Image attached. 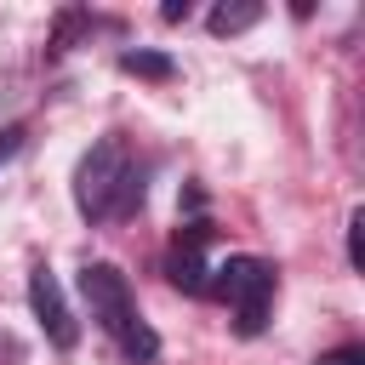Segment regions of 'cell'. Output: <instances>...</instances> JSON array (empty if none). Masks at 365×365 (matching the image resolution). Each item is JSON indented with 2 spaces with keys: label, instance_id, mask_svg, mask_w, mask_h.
<instances>
[{
  "label": "cell",
  "instance_id": "1",
  "mask_svg": "<svg viewBox=\"0 0 365 365\" xmlns=\"http://www.w3.org/2000/svg\"><path fill=\"white\" fill-rule=\"evenodd\" d=\"M80 297H86L91 319H97L131 359H154V354H160V336L137 319L131 285H125V274H120L114 262H86V268H80Z\"/></svg>",
  "mask_w": 365,
  "mask_h": 365
},
{
  "label": "cell",
  "instance_id": "5",
  "mask_svg": "<svg viewBox=\"0 0 365 365\" xmlns=\"http://www.w3.org/2000/svg\"><path fill=\"white\" fill-rule=\"evenodd\" d=\"M205 240H211V228H205V222H188V228L177 234L171 257H165V274H171V285H182L188 297H200V291H205V279H211Z\"/></svg>",
  "mask_w": 365,
  "mask_h": 365
},
{
  "label": "cell",
  "instance_id": "4",
  "mask_svg": "<svg viewBox=\"0 0 365 365\" xmlns=\"http://www.w3.org/2000/svg\"><path fill=\"white\" fill-rule=\"evenodd\" d=\"M29 308H34V319H40V331L51 336V348H74V314H68V302H63V285L51 279V268H34L29 274Z\"/></svg>",
  "mask_w": 365,
  "mask_h": 365
},
{
  "label": "cell",
  "instance_id": "9",
  "mask_svg": "<svg viewBox=\"0 0 365 365\" xmlns=\"http://www.w3.org/2000/svg\"><path fill=\"white\" fill-rule=\"evenodd\" d=\"M23 137H29L23 125H0V165H6V160H11L17 148H23Z\"/></svg>",
  "mask_w": 365,
  "mask_h": 365
},
{
  "label": "cell",
  "instance_id": "2",
  "mask_svg": "<svg viewBox=\"0 0 365 365\" xmlns=\"http://www.w3.org/2000/svg\"><path fill=\"white\" fill-rule=\"evenodd\" d=\"M125 182H131V148H125V137L108 131V137H97V143L80 154V165H74V205H80V217H86V222L114 217Z\"/></svg>",
  "mask_w": 365,
  "mask_h": 365
},
{
  "label": "cell",
  "instance_id": "8",
  "mask_svg": "<svg viewBox=\"0 0 365 365\" xmlns=\"http://www.w3.org/2000/svg\"><path fill=\"white\" fill-rule=\"evenodd\" d=\"M359 234H365V211L348 217V262H354V268H365V240H359Z\"/></svg>",
  "mask_w": 365,
  "mask_h": 365
},
{
  "label": "cell",
  "instance_id": "7",
  "mask_svg": "<svg viewBox=\"0 0 365 365\" xmlns=\"http://www.w3.org/2000/svg\"><path fill=\"white\" fill-rule=\"evenodd\" d=\"M120 68L137 74V80H171L177 74V63L165 51H120Z\"/></svg>",
  "mask_w": 365,
  "mask_h": 365
},
{
  "label": "cell",
  "instance_id": "3",
  "mask_svg": "<svg viewBox=\"0 0 365 365\" xmlns=\"http://www.w3.org/2000/svg\"><path fill=\"white\" fill-rule=\"evenodd\" d=\"M205 291L228 302L240 336H257L268 325V314H274V268L262 257H228V262H217L211 279H205Z\"/></svg>",
  "mask_w": 365,
  "mask_h": 365
},
{
  "label": "cell",
  "instance_id": "6",
  "mask_svg": "<svg viewBox=\"0 0 365 365\" xmlns=\"http://www.w3.org/2000/svg\"><path fill=\"white\" fill-rule=\"evenodd\" d=\"M257 17H262V6H257V0H234V6L222 0V6H211L205 29H211V34H245Z\"/></svg>",
  "mask_w": 365,
  "mask_h": 365
}]
</instances>
